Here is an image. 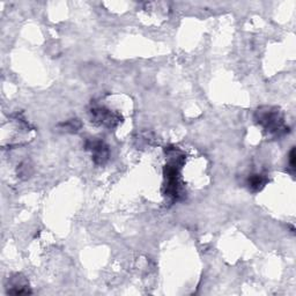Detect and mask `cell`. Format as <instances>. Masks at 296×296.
<instances>
[{"instance_id":"6da1fadb","label":"cell","mask_w":296,"mask_h":296,"mask_svg":"<svg viewBox=\"0 0 296 296\" xmlns=\"http://www.w3.org/2000/svg\"><path fill=\"white\" fill-rule=\"evenodd\" d=\"M255 119L270 135L280 137V135L285 134L288 131L281 112L276 108L264 107L258 109L256 112Z\"/></svg>"},{"instance_id":"7a4b0ae2","label":"cell","mask_w":296,"mask_h":296,"mask_svg":"<svg viewBox=\"0 0 296 296\" xmlns=\"http://www.w3.org/2000/svg\"><path fill=\"white\" fill-rule=\"evenodd\" d=\"M92 114V120L99 125L106 126L109 128H112L117 126L120 122V117L112 112L109 109H106L103 107H95L91 110Z\"/></svg>"},{"instance_id":"3957f363","label":"cell","mask_w":296,"mask_h":296,"mask_svg":"<svg viewBox=\"0 0 296 296\" xmlns=\"http://www.w3.org/2000/svg\"><path fill=\"white\" fill-rule=\"evenodd\" d=\"M86 147L92 152L93 161L96 165L102 166L109 160V148L102 140H88L87 143H86Z\"/></svg>"},{"instance_id":"277c9868","label":"cell","mask_w":296,"mask_h":296,"mask_svg":"<svg viewBox=\"0 0 296 296\" xmlns=\"http://www.w3.org/2000/svg\"><path fill=\"white\" fill-rule=\"evenodd\" d=\"M265 183H266V178L264 175L256 174L249 177V186L254 191H259L265 185Z\"/></svg>"},{"instance_id":"5b68a950","label":"cell","mask_w":296,"mask_h":296,"mask_svg":"<svg viewBox=\"0 0 296 296\" xmlns=\"http://www.w3.org/2000/svg\"><path fill=\"white\" fill-rule=\"evenodd\" d=\"M80 127V123L78 122V119H72L69 122L63 124V128L65 131H77Z\"/></svg>"},{"instance_id":"8992f818","label":"cell","mask_w":296,"mask_h":296,"mask_svg":"<svg viewBox=\"0 0 296 296\" xmlns=\"http://www.w3.org/2000/svg\"><path fill=\"white\" fill-rule=\"evenodd\" d=\"M289 165H290V168L291 169H295V150L290 151V154H289Z\"/></svg>"}]
</instances>
